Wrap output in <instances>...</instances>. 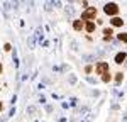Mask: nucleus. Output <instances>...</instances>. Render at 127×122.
<instances>
[{
    "instance_id": "obj_9",
    "label": "nucleus",
    "mask_w": 127,
    "mask_h": 122,
    "mask_svg": "<svg viewBox=\"0 0 127 122\" xmlns=\"http://www.w3.org/2000/svg\"><path fill=\"white\" fill-rule=\"evenodd\" d=\"M119 39L124 41V42H127V32H122V34H119Z\"/></svg>"
},
{
    "instance_id": "obj_8",
    "label": "nucleus",
    "mask_w": 127,
    "mask_h": 122,
    "mask_svg": "<svg viewBox=\"0 0 127 122\" xmlns=\"http://www.w3.org/2000/svg\"><path fill=\"white\" fill-rule=\"evenodd\" d=\"M103 34H105V39H110L114 32H112V29H105V30H103Z\"/></svg>"
},
{
    "instance_id": "obj_11",
    "label": "nucleus",
    "mask_w": 127,
    "mask_h": 122,
    "mask_svg": "<svg viewBox=\"0 0 127 122\" xmlns=\"http://www.w3.org/2000/svg\"><path fill=\"white\" fill-rule=\"evenodd\" d=\"M115 80H117V81H120V80H122V73H117V76H115Z\"/></svg>"
},
{
    "instance_id": "obj_3",
    "label": "nucleus",
    "mask_w": 127,
    "mask_h": 122,
    "mask_svg": "<svg viewBox=\"0 0 127 122\" xmlns=\"http://www.w3.org/2000/svg\"><path fill=\"white\" fill-rule=\"evenodd\" d=\"M95 71H97L98 75H105V73H108V64L102 61V63H98V64H97V68H95Z\"/></svg>"
},
{
    "instance_id": "obj_13",
    "label": "nucleus",
    "mask_w": 127,
    "mask_h": 122,
    "mask_svg": "<svg viewBox=\"0 0 127 122\" xmlns=\"http://www.w3.org/2000/svg\"><path fill=\"white\" fill-rule=\"evenodd\" d=\"M0 73H2V64H0Z\"/></svg>"
},
{
    "instance_id": "obj_6",
    "label": "nucleus",
    "mask_w": 127,
    "mask_h": 122,
    "mask_svg": "<svg viewBox=\"0 0 127 122\" xmlns=\"http://www.w3.org/2000/svg\"><path fill=\"white\" fill-rule=\"evenodd\" d=\"M110 22H112V26H122V22H124V20L120 19V17H114Z\"/></svg>"
},
{
    "instance_id": "obj_5",
    "label": "nucleus",
    "mask_w": 127,
    "mask_h": 122,
    "mask_svg": "<svg viewBox=\"0 0 127 122\" xmlns=\"http://www.w3.org/2000/svg\"><path fill=\"white\" fill-rule=\"evenodd\" d=\"M124 60H126V53H119L117 56H115V63H119V64H122Z\"/></svg>"
},
{
    "instance_id": "obj_10",
    "label": "nucleus",
    "mask_w": 127,
    "mask_h": 122,
    "mask_svg": "<svg viewBox=\"0 0 127 122\" xmlns=\"http://www.w3.org/2000/svg\"><path fill=\"white\" fill-rule=\"evenodd\" d=\"M103 81H110V75H108V73L103 75Z\"/></svg>"
},
{
    "instance_id": "obj_12",
    "label": "nucleus",
    "mask_w": 127,
    "mask_h": 122,
    "mask_svg": "<svg viewBox=\"0 0 127 122\" xmlns=\"http://www.w3.org/2000/svg\"><path fill=\"white\" fill-rule=\"evenodd\" d=\"M2 109H3V107H2V103H0V110H2Z\"/></svg>"
},
{
    "instance_id": "obj_7",
    "label": "nucleus",
    "mask_w": 127,
    "mask_h": 122,
    "mask_svg": "<svg viewBox=\"0 0 127 122\" xmlns=\"http://www.w3.org/2000/svg\"><path fill=\"white\" fill-rule=\"evenodd\" d=\"M85 29H87L88 32H93V30H95V24H93V22H87Z\"/></svg>"
},
{
    "instance_id": "obj_1",
    "label": "nucleus",
    "mask_w": 127,
    "mask_h": 122,
    "mask_svg": "<svg viewBox=\"0 0 127 122\" xmlns=\"http://www.w3.org/2000/svg\"><path fill=\"white\" fill-rule=\"evenodd\" d=\"M105 14H107V15H117L119 14V5L117 3H114V2H110V3H107V5H105Z\"/></svg>"
},
{
    "instance_id": "obj_2",
    "label": "nucleus",
    "mask_w": 127,
    "mask_h": 122,
    "mask_svg": "<svg viewBox=\"0 0 127 122\" xmlns=\"http://www.w3.org/2000/svg\"><path fill=\"white\" fill-rule=\"evenodd\" d=\"M95 15H97V9H95V7H92V9L85 10V12L81 14V19H83V20H88V19H93Z\"/></svg>"
},
{
    "instance_id": "obj_4",
    "label": "nucleus",
    "mask_w": 127,
    "mask_h": 122,
    "mask_svg": "<svg viewBox=\"0 0 127 122\" xmlns=\"http://www.w3.org/2000/svg\"><path fill=\"white\" fill-rule=\"evenodd\" d=\"M73 27H75V30H81L83 27H85V24H83V20H75Z\"/></svg>"
}]
</instances>
